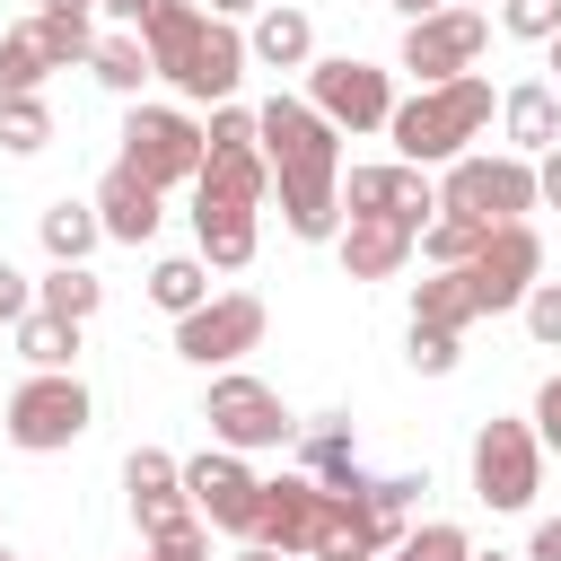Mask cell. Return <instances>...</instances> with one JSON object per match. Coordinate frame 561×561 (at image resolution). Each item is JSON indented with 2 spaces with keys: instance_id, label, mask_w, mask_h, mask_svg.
Returning <instances> with one entry per match:
<instances>
[{
  "instance_id": "cell-1",
  "label": "cell",
  "mask_w": 561,
  "mask_h": 561,
  "mask_svg": "<svg viewBox=\"0 0 561 561\" xmlns=\"http://www.w3.org/2000/svg\"><path fill=\"white\" fill-rule=\"evenodd\" d=\"M254 149L272 167L280 228L298 245H333L342 237V131L307 96H272V105H254Z\"/></svg>"
},
{
  "instance_id": "cell-2",
  "label": "cell",
  "mask_w": 561,
  "mask_h": 561,
  "mask_svg": "<svg viewBox=\"0 0 561 561\" xmlns=\"http://www.w3.org/2000/svg\"><path fill=\"white\" fill-rule=\"evenodd\" d=\"M140 53H149V79H167L184 105H228L245 79V26L210 18L202 0H149Z\"/></svg>"
},
{
  "instance_id": "cell-3",
  "label": "cell",
  "mask_w": 561,
  "mask_h": 561,
  "mask_svg": "<svg viewBox=\"0 0 561 561\" xmlns=\"http://www.w3.org/2000/svg\"><path fill=\"white\" fill-rule=\"evenodd\" d=\"M263 202H272V167L263 149H202V175H193V245L210 272H245L254 245H263Z\"/></svg>"
},
{
  "instance_id": "cell-4",
  "label": "cell",
  "mask_w": 561,
  "mask_h": 561,
  "mask_svg": "<svg viewBox=\"0 0 561 561\" xmlns=\"http://www.w3.org/2000/svg\"><path fill=\"white\" fill-rule=\"evenodd\" d=\"M491 114H500L491 79H482V70H465V79H438V88L394 96L386 140H394V158H403V167H456V158L491 131Z\"/></svg>"
},
{
  "instance_id": "cell-5",
  "label": "cell",
  "mask_w": 561,
  "mask_h": 561,
  "mask_svg": "<svg viewBox=\"0 0 561 561\" xmlns=\"http://www.w3.org/2000/svg\"><path fill=\"white\" fill-rule=\"evenodd\" d=\"M438 210L447 219H473V228H508L535 210V158H491V149H465L447 175H438Z\"/></svg>"
},
{
  "instance_id": "cell-6",
  "label": "cell",
  "mask_w": 561,
  "mask_h": 561,
  "mask_svg": "<svg viewBox=\"0 0 561 561\" xmlns=\"http://www.w3.org/2000/svg\"><path fill=\"white\" fill-rule=\"evenodd\" d=\"M88 421H96V394L79 386V368H35L18 394H9V447H26V456H61V447H79L88 438Z\"/></svg>"
},
{
  "instance_id": "cell-7",
  "label": "cell",
  "mask_w": 561,
  "mask_h": 561,
  "mask_svg": "<svg viewBox=\"0 0 561 561\" xmlns=\"http://www.w3.org/2000/svg\"><path fill=\"white\" fill-rule=\"evenodd\" d=\"M202 421H210V447H228V456H263V447H289V438H298L280 386H263V377H245V368H219V377H210Z\"/></svg>"
},
{
  "instance_id": "cell-8",
  "label": "cell",
  "mask_w": 561,
  "mask_h": 561,
  "mask_svg": "<svg viewBox=\"0 0 561 561\" xmlns=\"http://www.w3.org/2000/svg\"><path fill=\"white\" fill-rule=\"evenodd\" d=\"M535 491H543V438H535V421H482L473 430V500L482 508H500V517H517V508H535Z\"/></svg>"
},
{
  "instance_id": "cell-9",
  "label": "cell",
  "mask_w": 561,
  "mask_h": 561,
  "mask_svg": "<svg viewBox=\"0 0 561 561\" xmlns=\"http://www.w3.org/2000/svg\"><path fill=\"white\" fill-rule=\"evenodd\" d=\"M123 167H131L140 184H158V193L193 184V175H202V123H193L184 105H131V114H123Z\"/></svg>"
},
{
  "instance_id": "cell-10",
  "label": "cell",
  "mask_w": 561,
  "mask_h": 561,
  "mask_svg": "<svg viewBox=\"0 0 561 561\" xmlns=\"http://www.w3.org/2000/svg\"><path fill=\"white\" fill-rule=\"evenodd\" d=\"M184 500H193V517H202V526H219V535L254 543L263 473H254L245 456H228V447H202V456H184Z\"/></svg>"
},
{
  "instance_id": "cell-11",
  "label": "cell",
  "mask_w": 561,
  "mask_h": 561,
  "mask_svg": "<svg viewBox=\"0 0 561 561\" xmlns=\"http://www.w3.org/2000/svg\"><path fill=\"white\" fill-rule=\"evenodd\" d=\"M307 105L333 123V131H386L394 114V79L359 53H333V61H307Z\"/></svg>"
},
{
  "instance_id": "cell-12",
  "label": "cell",
  "mask_w": 561,
  "mask_h": 561,
  "mask_svg": "<svg viewBox=\"0 0 561 561\" xmlns=\"http://www.w3.org/2000/svg\"><path fill=\"white\" fill-rule=\"evenodd\" d=\"M263 298L254 289H210L193 316H175V351L193 359V368H237L254 342H263Z\"/></svg>"
},
{
  "instance_id": "cell-13",
  "label": "cell",
  "mask_w": 561,
  "mask_h": 561,
  "mask_svg": "<svg viewBox=\"0 0 561 561\" xmlns=\"http://www.w3.org/2000/svg\"><path fill=\"white\" fill-rule=\"evenodd\" d=\"M456 272H465V289H473V316H500V307H517V298L543 280V237H535L526 219H508V228H491L482 254L456 263Z\"/></svg>"
},
{
  "instance_id": "cell-14",
  "label": "cell",
  "mask_w": 561,
  "mask_h": 561,
  "mask_svg": "<svg viewBox=\"0 0 561 561\" xmlns=\"http://www.w3.org/2000/svg\"><path fill=\"white\" fill-rule=\"evenodd\" d=\"M482 44H491V18L482 9H438V18H412L403 26V70L421 88H438V79H465L482 61Z\"/></svg>"
},
{
  "instance_id": "cell-15",
  "label": "cell",
  "mask_w": 561,
  "mask_h": 561,
  "mask_svg": "<svg viewBox=\"0 0 561 561\" xmlns=\"http://www.w3.org/2000/svg\"><path fill=\"white\" fill-rule=\"evenodd\" d=\"M430 210H438V184L421 175V167H351L342 175V219H403L412 237L430 228Z\"/></svg>"
},
{
  "instance_id": "cell-16",
  "label": "cell",
  "mask_w": 561,
  "mask_h": 561,
  "mask_svg": "<svg viewBox=\"0 0 561 561\" xmlns=\"http://www.w3.org/2000/svg\"><path fill=\"white\" fill-rule=\"evenodd\" d=\"M123 491H131L140 535H175V526H193V500H184V456H167V447H131V456H123Z\"/></svg>"
},
{
  "instance_id": "cell-17",
  "label": "cell",
  "mask_w": 561,
  "mask_h": 561,
  "mask_svg": "<svg viewBox=\"0 0 561 561\" xmlns=\"http://www.w3.org/2000/svg\"><path fill=\"white\" fill-rule=\"evenodd\" d=\"M316 517H324V482H307V473H272V482H263L254 543L280 552V561H298V552H316Z\"/></svg>"
},
{
  "instance_id": "cell-18",
  "label": "cell",
  "mask_w": 561,
  "mask_h": 561,
  "mask_svg": "<svg viewBox=\"0 0 561 561\" xmlns=\"http://www.w3.org/2000/svg\"><path fill=\"white\" fill-rule=\"evenodd\" d=\"M158 219H167V193L158 184H140L123 158L105 167V184H96V228L114 237V245H149L158 237Z\"/></svg>"
},
{
  "instance_id": "cell-19",
  "label": "cell",
  "mask_w": 561,
  "mask_h": 561,
  "mask_svg": "<svg viewBox=\"0 0 561 561\" xmlns=\"http://www.w3.org/2000/svg\"><path fill=\"white\" fill-rule=\"evenodd\" d=\"M245 61H263V70H307V61H316V18H307L298 0H263L254 26H245Z\"/></svg>"
},
{
  "instance_id": "cell-20",
  "label": "cell",
  "mask_w": 561,
  "mask_h": 561,
  "mask_svg": "<svg viewBox=\"0 0 561 561\" xmlns=\"http://www.w3.org/2000/svg\"><path fill=\"white\" fill-rule=\"evenodd\" d=\"M333 245H342V272H351V280H394V272L412 263L421 237H412L403 219H342Z\"/></svg>"
},
{
  "instance_id": "cell-21",
  "label": "cell",
  "mask_w": 561,
  "mask_h": 561,
  "mask_svg": "<svg viewBox=\"0 0 561 561\" xmlns=\"http://www.w3.org/2000/svg\"><path fill=\"white\" fill-rule=\"evenodd\" d=\"M298 473H307V482H324V491H359V482H368V473H359V438H351V421H342V412L298 421Z\"/></svg>"
},
{
  "instance_id": "cell-22",
  "label": "cell",
  "mask_w": 561,
  "mask_h": 561,
  "mask_svg": "<svg viewBox=\"0 0 561 561\" xmlns=\"http://www.w3.org/2000/svg\"><path fill=\"white\" fill-rule=\"evenodd\" d=\"M500 131H508V158H543V149H561V96H552L543 79H517V88L500 96Z\"/></svg>"
},
{
  "instance_id": "cell-23",
  "label": "cell",
  "mask_w": 561,
  "mask_h": 561,
  "mask_svg": "<svg viewBox=\"0 0 561 561\" xmlns=\"http://www.w3.org/2000/svg\"><path fill=\"white\" fill-rule=\"evenodd\" d=\"M35 307H44V316H61V324H88V316L105 307V280H96L88 263H53V272L35 280Z\"/></svg>"
},
{
  "instance_id": "cell-24",
  "label": "cell",
  "mask_w": 561,
  "mask_h": 561,
  "mask_svg": "<svg viewBox=\"0 0 561 561\" xmlns=\"http://www.w3.org/2000/svg\"><path fill=\"white\" fill-rule=\"evenodd\" d=\"M35 237H44V254H53V263H88L105 228H96V202H53V210L35 219Z\"/></svg>"
},
{
  "instance_id": "cell-25",
  "label": "cell",
  "mask_w": 561,
  "mask_h": 561,
  "mask_svg": "<svg viewBox=\"0 0 561 561\" xmlns=\"http://www.w3.org/2000/svg\"><path fill=\"white\" fill-rule=\"evenodd\" d=\"M202 298H210V263H202V254H167V263H149V307L193 316Z\"/></svg>"
},
{
  "instance_id": "cell-26",
  "label": "cell",
  "mask_w": 561,
  "mask_h": 561,
  "mask_svg": "<svg viewBox=\"0 0 561 561\" xmlns=\"http://www.w3.org/2000/svg\"><path fill=\"white\" fill-rule=\"evenodd\" d=\"M412 324H430V333H465V324H473V289H465V272H430V280L412 289Z\"/></svg>"
},
{
  "instance_id": "cell-27",
  "label": "cell",
  "mask_w": 561,
  "mask_h": 561,
  "mask_svg": "<svg viewBox=\"0 0 561 561\" xmlns=\"http://www.w3.org/2000/svg\"><path fill=\"white\" fill-rule=\"evenodd\" d=\"M88 70H96L114 96H131V105H140V88H149V53H140V35H131V26H123V35H96Z\"/></svg>"
},
{
  "instance_id": "cell-28",
  "label": "cell",
  "mask_w": 561,
  "mask_h": 561,
  "mask_svg": "<svg viewBox=\"0 0 561 561\" xmlns=\"http://www.w3.org/2000/svg\"><path fill=\"white\" fill-rule=\"evenodd\" d=\"M44 79H53V61H44L35 18H26V26H9V35H0V96H44Z\"/></svg>"
},
{
  "instance_id": "cell-29",
  "label": "cell",
  "mask_w": 561,
  "mask_h": 561,
  "mask_svg": "<svg viewBox=\"0 0 561 561\" xmlns=\"http://www.w3.org/2000/svg\"><path fill=\"white\" fill-rule=\"evenodd\" d=\"M18 351H26V368H53V377H61V368H79V324H61V316L35 307V316L18 324Z\"/></svg>"
},
{
  "instance_id": "cell-30",
  "label": "cell",
  "mask_w": 561,
  "mask_h": 561,
  "mask_svg": "<svg viewBox=\"0 0 561 561\" xmlns=\"http://www.w3.org/2000/svg\"><path fill=\"white\" fill-rule=\"evenodd\" d=\"M482 237H491V228L430 210V228H421V245H412V254H421V263H438V272H456V263H473V254H482Z\"/></svg>"
},
{
  "instance_id": "cell-31",
  "label": "cell",
  "mask_w": 561,
  "mask_h": 561,
  "mask_svg": "<svg viewBox=\"0 0 561 561\" xmlns=\"http://www.w3.org/2000/svg\"><path fill=\"white\" fill-rule=\"evenodd\" d=\"M386 561H473V535L456 517H430V526H403V543Z\"/></svg>"
},
{
  "instance_id": "cell-32",
  "label": "cell",
  "mask_w": 561,
  "mask_h": 561,
  "mask_svg": "<svg viewBox=\"0 0 561 561\" xmlns=\"http://www.w3.org/2000/svg\"><path fill=\"white\" fill-rule=\"evenodd\" d=\"M44 140H53V105H44V96H0V149L35 158Z\"/></svg>"
},
{
  "instance_id": "cell-33",
  "label": "cell",
  "mask_w": 561,
  "mask_h": 561,
  "mask_svg": "<svg viewBox=\"0 0 561 561\" xmlns=\"http://www.w3.org/2000/svg\"><path fill=\"white\" fill-rule=\"evenodd\" d=\"M35 44H44L53 70H70V61L96 53V26H88V18H35Z\"/></svg>"
},
{
  "instance_id": "cell-34",
  "label": "cell",
  "mask_w": 561,
  "mask_h": 561,
  "mask_svg": "<svg viewBox=\"0 0 561 561\" xmlns=\"http://www.w3.org/2000/svg\"><path fill=\"white\" fill-rule=\"evenodd\" d=\"M500 26L517 44H552L561 35V0H500Z\"/></svg>"
},
{
  "instance_id": "cell-35",
  "label": "cell",
  "mask_w": 561,
  "mask_h": 561,
  "mask_svg": "<svg viewBox=\"0 0 561 561\" xmlns=\"http://www.w3.org/2000/svg\"><path fill=\"white\" fill-rule=\"evenodd\" d=\"M517 316H526V333H535L543 351H561V280H535V289L517 298Z\"/></svg>"
},
{
  "instance_id": "cell-36",
  "label": "cell",
  "mask_w": 561,
  "mask_h": 561,
  "mask_svg": "<svg viewBox=\"0 0 561 561\" xmlns=\"http://www.w3.org/2000/svg\"><path fill=\"white\" fill-rule=\"evenodd\" d=\"M403 359H412L421 377H447L465 351H456V333H430V324H412V351H403Z\"/></svg>"
},
{
  "instance_id": "cell-37",
  "label": "cell",
  "mask_w": 561,
  "mask_h": 561,
  "mask_svg": "<svg viewBox=\"0 0 561 561\" xmlns=\"http://www.w3.org/2000/svg\"><path fill=\"white\" fill-rule=\"evenodd\" d=\"M140 561H210V526L193 517V526H175V535H149Z\"/></svg>"
},
{
  "instance_id": "cell-38",
  "label": "cell",
  "mask_w": 561,
  "mask_h": 561,
  "mask_svg": "<svg viewBox=\"0 0 561 561\" xmlns=\"http://www.w3.org/2000/svg\"><path fill=\"white\" fill-rule=\"evenodd\" d=\"M26 316H35V280L0 263V324H26Z\"/></svg>"
},
{
  "instance_id": "cell-39",
  "label": "cell",
  "mask_w": 561,
  "mask_h": 561,
  "mask_svg": "<svg viewBox=\"0 0 561 561\" xmlns=\"http://www.w3.org/2000/svg\"><path fill=\"white\" fill-rule=\"evenodd\" d=\"M535 438L561 447V377H543V394H535Z\"/></svg>"
},
{
  "instance_id": "cell-40",
  "label": "cell",
  "mask_w": 561,
  "mask_h": 561,
  "mask_svg": "<svg viewBox=\"0 0 561 561\" xmlns=\"http://www.w3.org/2000/svg\"><path fill=\"white\" fill-rule=\"evenodd\" d=\"M535 210H561V149L535 158Z\"/></svg>"
},
{
  "instance_id": "cell-41",
  "label": "cell",
  "mask_w": 561,
  "mask_h": 561,
  "mask_svg": "<svg viewBox=\"0 0 561 561\" xmlns=\"http://www.w3.org/2000/svg\"><path fill=\"white\" fill-rule=\"evenodd\" d=\"M526 561H561V517H535V535H526Z\"/></svg>"
},
{
  "instance_id": "cell-42",
  "label": "cell",
  "mask_w": 561,
  "mask_h": 561,
  "mask_svg": "<svg viewBox=\"0 0 561 561\" xmlns=\"http://www.w3.org/2000/svg\"><path fill=\"white\" fill-rule=\"evenodd\" d=\"M96 9H105V18H123L131 35H140V18H149V0H96Z\"/></svg>"
},
{
  "instance_id": "cell-43",
  "label": "cell",
  "mask_w": 561,
  "mask_h": 561,
  "mask_svg": "<svg viewBox=\"0 0 561 561\" xmlns=\"http://www.w3.org/2000/svg\"><path fill=\"white\" fill-rule=\"evenodd\" d=\"M35 18H96V0H35Z\"/></svg>"
},
{
  "instance_id": "cell-44",
  "label": "cell",
  "mask_w": 561,
  "mask_h": 561,
  "mask_svg": "<svg viewBox=\"0 0 561 561\" xmlns=\"http://www.w3.org/2000/svg\"><path fill=\"white\" fill-rule=\"evenodd\" d=\"M202 9H210V18H228V26H237V18H254V9H263V0H202Z\"/></svg>"
},
{
  "instance_id": "cell-45",
  "label": "cell",
  "mask_w": 561,
  "mask_h": 561,
  "mask_svg": "<svg viewBox=\"0 0 561 561\" xmlns=\"http://www.w3.org/2000/svg\"><path fill=\"white\" fill-rule=\"evenodd\" d=\"M386 9H403V26H412V18H438L447 0H386Z\"/></svg>"
},
{
  "instance_id": "cell-46",
  "label": "cell",
  "mask_w": 561,
  "mask_h": 561,
  "mask_svg": "<svg viewBox=\"0 0 561 561\" xmlns=\"http://www.w3.org/2000/svg\"><path fill=\"white\" fill-rule=\"evenodd\" d=\"M237 561H280V552H263V543H237Z\"/></svg>"
},
{
  "instance_id": "cell-47",
  "label": "cell",
  "mask_w": 561,
  "mask_h": 561,
  "mask_svg": "<svg viewBox=\"0 0 561 561\" xmlns=\"http://www.w3.org/2000/svg\"><path fill=\"white\" fill-rule=\"evenodd\" d=\"M447 9H491V0H447Z\"/></svg>"
},
{
  "instance_id": "cell-48",
  "label": "cell",
  "mask_w": 561,
  "mask_h": 561,
  "mask_svg": "<svg viewBox=\"0 0 561 561\" xmlns=\"http://www.w3.org/2000/svg\"><path fill=\"white\" fill-rule=\"evenodd\" d=\"M473 561H508V552H473Z\"/></svg>"
},
{
  "instance_id": "cell-49",
  "label": "cell",
  "mask_w": 561,
  "mask_h": 561,
  "mask_svg": "<svg viewBox=\"0 0 561 561\" xmlns=\"http://www.w3.org/2000/svg\"><path fill=\"white\" fill-rule=\"evenodd\" d=\"M552 70H561V35H552Z\"/></svg>"
},
{
  "instance_id": "cell-50",
  "label": "cell",
  "mask_w": 561,
  "mask_h": 561,
  "mask_svg": "<svg viewBox=\"0 0 561 561\" xmlns=\"http://www.w3.org/2000/svg\"><path fill=\"white\" fill-rule=\"evenodd\" d=\"M0 561H18V552H9V543H0Z\"/></svg>"
}]
</instances>
